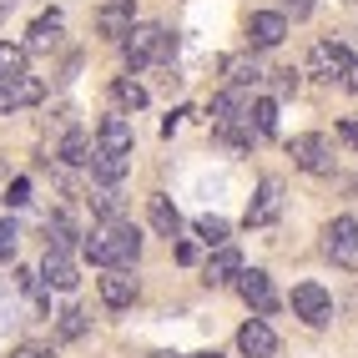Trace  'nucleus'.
Returning a JSON list of instances; mask_svg holds the SVG:
<instances>
[{
	"label": "nucleus",
	"mask_w": 358,
	"mask_h": 358,
	"mask_svg": "<svg viewBox=\"0 0 358 358\" xmlns=\"http://www.w3.org/2000/svg\"><path fill=\"white\" fill-rule=\"evenodd\" d=\"M10 358H51V348L45 343H20V348H10Z\"/></svg>",
	"instance_id": "obj_33"
},
{
	"label": "nucleus",
	"mask_w": 358,
	"mask_h": 358,
	"mask_svg": "<svg viewBox=\"0 0 358 358\" xmlns=\"http://www.w3.org/2000/svg\"><path fill=\"white\" fill-rule=\"evenodd\" d=\"M308 71L323 76V81H338L343 91H358V61L348 56V45H338V41H318L313 56H308Z\"/></svg>",
	"instance_id": "obj_3"
},
{
	"label": "nucleus",
	"mask_w": 358,
	"mask_h": 358,
	"mask_svg": "<svg viewBox=\"0 0 358 358\" xmlns=\"http://www.w3.org/2000/svg\"><path fill=\"white\" fill-rule=\"evenodd\" d=\"M177 51V36H166L162 26H131L122 36V56H127V71H141L152 61H172Z\"/></svg>",
	"instance_id": "obj_2"
},
{
	"label": "nucleus",
	"mask_w": 358,
	"mask_h": 358,
	"mask_svg": "<svg viewBox=\"0 0 358 358\" xmlns=\"http://www.w3.org/2000/svg\"><path fill=\"white\" fill-rule=\"evenodd\" d=\"M111 96H116V106H127V111H141L147 106V86H136V81H111Z\"/></svg>",
	"instance_id": "obj_25"
},
{
	"label": "nucleus",
	"mask_w": 358,
	"mask_h": 358,
	"mask_svg": "<svg viewBox=\"0 0 358 358\" xmlns=\"http://www.w3.org/2000/svg\"><path fill=\"white\" fill-rule=\"evenodd\" d=\"M288 157L303 166V172H313V177H328L333 172V147H328V136H318V131L293 136L288 141Z\"/></svg>",
	"instance_id": "obj_4"
},
{
	"label": "nucleus",
	"mask_w": 358,
	"mask_h": 358,
	"mask_svg": "<svg viewBox=\"0 0 358 358\" xmlns=\"http://www.w3.org/2000/svg\"><path fill=\"white\" fill-rule=\"evenodd\" d=\"M248 127H252L257 136H273V131H278V101H268V96L252 101V106H248Z\"/></svg>",
	"instance_id": "obj_23"
},
{
	"label": "nucleus",
	"mask_w": 358,
	"mask_h": 358,
	"mask_svg": "<svg viewBox=\"0 0 358 358\" xmlns=\"http://www.w3.org/2000/svg\"><path fill=\"white\" fill-rule=\"evenodd\" d=\"M282 36H288V15L282 10H252V20H248L252 51H273V45H282Z\"/></svg>",
	"instance_id": "obj_7"
},
{
	"label": "nucleus",
	"mask_w": 358,
	"mask_h": 358,
	"mask_svg": "<svg viewBox=\"0 0 358 358\" xmlns=\"http://www.w3.org/2000/svg\"><path fill=\"white\" fill-rule=\"evenodd\" d=\"M6 202H10V207H26V202H31V182H26V177H15V182H10V197H6Z\"/></svg>",
	"instance_id": "obj_32"
},
{
	"label": "nucleus",
	"mask_w": 358,
	"mask_h": 358,
	"mask_svg": "<svg viewBox=\"0 0 358 358\" xmlns=\"http://www.w3.org/2000/svg\"><path fill=\"white\" fill-rule=\"evenodd\" d=\"M227 71H232V76H227L232 91H248V86H257L262 76H268V71H262L257 61H227Z\"/></svg>",
	"instance_id": "obj_26"
},
{
	"label": "nucleus",
	"mask_w": 358,
	"mask_h": 358,
	"mask_svg": "<svg viewBox=\"0 0 358 358\" xmlns=\"http://www.w3.org/2000/svg\"><path fill=\"white\" fill-rule=\"evenodd\" d=\"M61 45V15H41L36 26H31V41H26V51H56Z\"/></svg>",
	"instance_id": "obj_19"
},
{
	"label": "nucleus",
	"mask_w": 358,
	"mask_h": 358,
	"mask_svg": "<svg viewBox=\"0 0 358 358\" xmlns=\"http://www.w3.org/2000/svg\"><path fill=\"white\" fill-rule=\"evenodd\" d=\"M227 232H232V227H227L222 217H197V237H202L207 248H222V243H227Z\"/></svg>",
	"instance_id": "obj_27"
},
{
	"label": "nucleus",
	"mask_w": 358,
	"mask_h": 358,
	"mask_svg": "<svg viewBox=\"0 0 358 358\" xmlns=\"http://www.w3.org/2000/svg\"><path fill=\"white\" fill-rule=\"evenodd\" d=\"M237 348H243L248 358H273L278 353V333L262 323V318H252V323L237 328Z\"/></svg>",
	"instance_id": "obj_13"
},
{
	"label": "nucleus",
	"mask_w": 358,
	"mask_h": 358,
	"mask_svg": "<svg viewBox=\"0 0 358 358\" xmlns=\"http://www.w3.org/2000/svg\"><path fill=\"white\" fill-rule=\"evenodd\" d=\"M131 298H136V278H131L127 268H106V278H101V303H106V308H131Z\"/></svg>",
	"instance_id": "obj_16"
},
{
	"label": "nucleus",
	"mask_w": 358,
	"mask_h": 358,
	"mask_svg": "<svg viewBox=\"0 0 358 358\" xmlns=\"http://www.w3.org/2000/svg\"><path fill=\"white\" fill-rule=\"evenodd\" d=\"M81 333H86V313L81 308H66L61 313V338H81Z\"/></svg>",
	"instance_id": "obj_28"
},
{
	"label": "nucleus",
	"mask_w": 358,
	"mask_h": 358,
	"mask_svg": "<svg viewBox=\"0 0 358 358\" xmlns=\"http://www.w3.org/2000/svg\"><path fill=\"white\" fill-rule=\"evenodd\" d=\"M76 248V227H71V217H45V252H71Z\"/></svg>",
	"instance_id": "obj_20"
},
{
	"label": "nucleus",
	"mask_w": 358,
	"mask_h": 358,
	"mask_svg": "<svg viewBox=\"0 0 358 358\" xmlns=\"http://www.w3.org/2000/svg\"><path fill=\"white\" fill-rule=\"evenodd\" d=\"M268 76H273V91H278V96H293V91H298V71H293V66L268 71Z\"/></svg>",
	"instance_id": "obj_29"
},
{
	"label": "nucleus",
	"mask_w": 358,
	"mask_h": 358,
	"mask_svg": "<svg viewBox=\"0 0 358 358\" xmlns=\"http://www.w3.org/2000/svg\"><path fill=\"white\" fill-rule=\"evenodd\" d=\"M177 262H197V248L192 243H177Z\"/></svg>",
	"instance_id": "obj_35"
},
{
	"label": "nucleus",
	"mask_w": 358,
	"mask_h": 358,
	"mask_svg": "<svg viewBox=\"0 0 358 358\" xmlns=\"http://www.w3.org/2000/svg\"><path fill=\"white\" fill-rule=\"evenodd\" d=\"M41 282H45V288H56V293H71V288H76V262H71L66 252H45V262H41Z\"/></svg>",
	"instance_id": "obj_15"
},
{
	"label": "nucleus",
	"mask_w": 358,
	"mask_h": 358,
	"mask_svg": "<svg viewBox=\"0 0 358 358\" xmlns=\"http://www.w3.org/2000/svg\"><path fill=\"white\" fill-rule=\"evenodd\" d=\"M237 273H243V257H237L232 243H222V248H212L207 268H202V282H207V288H222V282H232Z\"/></svg>",
	"instance_id": "obj_12"
},
{
	"label": "nucleus",
	"mask_w": 358,
	"mask_h": 358,
	"mask_svg": "<svg viewBox=\"0 0 358 358\" xmlns=\"http://www.w3.org/2000/svg\"><path fill=\"white\" fill-rule=\"evenodd\" d=\"M91 207H96L101 222H122V202H116V197H91Z\"/></svg>",
	"instance_id": "obj_31"
},
{
	"label": "nucleus",
	"mask_w": 358,
	"mask_h": 358,
	"mask_svg": "<svg viewBox=\"0 0 358 358\" xmlns=\"http://www.w3.org/2000/svg\"><path fill=\"white\" fill-rule=\"evenodd\" d=\"M56 157H61L66 166H86V162H91V141H86V131H66Z\"/></svg>",
	"instance_id": "obj_24"
},
{
	"label": "nucleus",
	"mask_w": 358,
	"mask_h": 358,
	"mask_svg": "<svg viewBox=\"0 0 358 358\" xmlns=\"http://www.w3.org/2000/svg\"><path fill=\"white\" fill-rule=\"evenodd\" d=\"M147 217H152V227H157L162 237H177V232H182V212L166 202V197H147Z\"/></svg>",
	"instance_id": "obj_18"
},
{
	"label": "nucleus",
	"mask_w": 358,
	"mask_h": 358,
	"mask_svg": "<svg viewBox=\"0 0 358 358\" xmlns=\"http://www.w3.org/2000/svg\"><path fill=\"white\" fill-rule=\"evenodd\" d=\"M282 10H288L293 20H308L313 15V0H282Z\"/></svg>",
	"instance_id": "obj_34"
},
{
	"label": "nucleus",
	"mask_w": 358,
	"mask_h": 358,
	"mask_svg": "<svg viewBox=\"0 0 358 358\" xmlns=\"http://www.w3.org/2000/svg\"><path fill=\"white\" fill-rule=\"evenodd\" d=\"M10 6H15V0H0V20H6V15H10Z\"/></svg>",
	"instance_id": "obj_36"
},
{
	"label": "nucleus",
	"mask_w": 358,
	"mask_h": 358,
	"mask_svg": "<svg viewBox=\"0 0 358 358\" xmlns=\"http://www.w3.org/2000/svg\"><path fill=\"white\" fill-rule=\"evenodd\" d=\"M192 358H222V353H217V348H207V353H192Z\"/></svg>",
	"instance_id": "obj_37"
},
{
	"label": "nucleus",
	"mask_w": 358,
	"mask_h": 358,
	"mask_svg": "<svg viewBox=\"0 0 358 358\" xmlns=\"http://www.w3.org/2000/svg\"><path fill=\"white\" fill-rule=\"evenodd\" d=\"M152 358H177V353H152Z\"/></svg>",
	"instance_id": "obj_38"
},
{
	"label": "nucleus",
	"mask_w": 358,
	"mask_h": 358,
	"mask_svg": "<svg viewBox=\"0 0 358 358\" xmlns=\"http://www.w3.org/2000/svg\"><path fill=\"white\" fill-rule=\"evenodd\" d=\"M86 166H91V177H96L101 187H116V182H122V177L131 172V157H122V152H106V147H96Z\"/></svg>",
	"instance_id": "obj_14"
},
{
	"label": "nucleus",
	"mask_w": 358,
	"mask_h": 358,
	"mask_svg": "<svg viewBox=\"0 0 358 358\" xmlns=\"http://www.w3.org/2000/svg\"><path fill=\"white\" fill-rule=\"evenodd\" d=\"M212 127H227V122H243V91H222V96H212L207 106Z\"/></svg>",
	"instance_id": "obj_21"
},
{
	"label": "nucleus",
	"mask_w": 358,
	"mask_h": 358,
	"mask_svg": "<svg viewBox=\"0 0 358 358\" xmlns=\"http://www.w3.org/2000/svg\"><path fill=\"white\" fill-rule=\"evenodd\" d=\"M131 26H136V0H106V6L96 10V31L106 41H122Z\"/></svg>",
	"instance_id": "obj_11"
},
{
	"label": "nucleus",
	"mask_w": 358,
	"mask_h": 358,
	"mask_svg": "<svg viewBox=\"0 0 358 358\" xmlns=\"http://www.w3.org/2000/svg\"><path fill=\"white\" fill-rule=\"evenodd\" d=\"M278 212H282V182H278V177H262V182H257V197L248 202V227L278 222Z\"/></svg>",
	"instance_id": "obj_8"
},
{
	"label": "nucleus",
	"mask_w": 358,
	"mask_h": 358,
	"mask_svg": "<svg viewBox=\"0 0 358 358\" xmlns=\"http://www.w3.org/2000/svg\"><path fill=\"white\" fill-rule=\"evenodd\" d=\"M15 243H20V232H15V222L6 217V222H0V262L15 257Z\"/></svg>",
	"instance_id": "obj_30"
},
{
	"label": "nucleus",
	"mask_w": 358,
	"mask_h": 358,
	"mask_svg": "<svg viewBox=\"0 0 358 358\" xmlns=\"http://www.w3.org/2000/svg\"><path fill=\"white\" fill-rule=\"evenodd\" d=\"M81 252L96 262V268H131V262L141 257V232L131 222H101L81 243Z\"/></svg>",
	"instance_id": "obj_1"
},
{
	"label": "nucleus",
	"mask_w": 358,
	"mask_h": 358,
	"mask_svg": "<svg viewBox=\"0 0 358 358\" xmlns=\"http://www.w3.org/2000/svg\"><path fill=\"white\" fill-rule=\"evenodd\" d=\"M131 122H127V116H106V122H101V147L106 152H122V157H131Z\"/></svg>",
	"instance_id": "obj_17"
},
{
	"label": "nucleus",
	"mask_w": 358,
	"mask_h": 358,
	"mask_svg": "<svg viewBox=\"0 0 358 358\" xmlns=\"http://www.w3.org/2000/svg\"><path fill=\"white\" fill-rule=\"evenodd\" d=\"M45 96V81L36 76H15V81H0V116H10V111H26Z\"/></svg>",
	"instance_id": "obj_9"
},
{
	"label": "nucleus",
	"mask_w": 358,
	"mask_h": 358,
	"mask_svg": "<svg viewBox=\"0 0 358 358\" xmlns=\"http://www.w3.org/2000/svg\"><path fill=\"white\" fill-rule=\"evenodd\" d=\"M232 282H237V293H243V303H248V308H257V313H273V308H278V293H273L268 273H257V268H243V273H237Z\"/></svg>",
	"instance_id": "obj_10"
},
{
	"label": "nucleus",
	"mask_w": 358,
	"mask_h": 358,
	"mask_svg": "<svg viewBox=\"0 0 358 358\" xmlns=\"http://www.w3.org/2000/svg\"><path fill=\"white\" fill-rule=\"evenodd\" d=\"M323 252L338 262V268H358V222L353 217H333L323 232Z\"/></svg>",
	"instance_id": "obj_5"
},
{
	"label": "nucleus",
	"mask_w": 358,
	"mask_h": 358,
	"mask_svg": "<svg viewBox=\"0 0 358 358\" xmlns=\"http://www.w3.org/2000/svg\"><path fill=\"white\" fill-rule=\"evenodd\" d=\"M26 61H31V51H26V45H10V41H0V81H15V76H26Z\"/></svg>",
	"instance_id": "obj_22"
},
{
	"label": "nucleus",
	"mask_w": 358,
	"mask_h": 358,
	"mask_svg": "<svg viewBox=\"0 0 358 358\" xmlns=\"http://www.w3.org/2000/svg\"><path fill=\"white\" fill-rule=\"evenodd\" d=\"M293 313L308 323V328H323L333 318V298L318 288V282H298L293 288Z\"/></svg>",
	"instance_id": "obj_6"
}]
</instances>
